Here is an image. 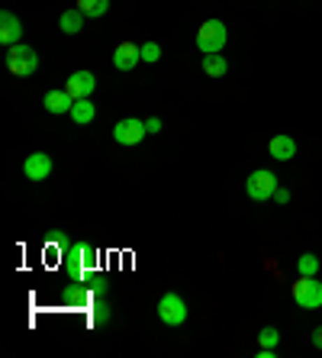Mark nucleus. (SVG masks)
<instances>
[{
  "instance_id": "f257e3e1",
  "label": "nucleus",
  "mask_w": 322,
  "mask_h": 358,
  "mask_svg": "<svg viewBox=\"0 0 322 358\" xmlns=\"http://www.w3.org/2000/svg\"><path fill=\"white\" fill-rule=\"evenodd\" d=\"M7 68L13 78H29V75H36V68H39V55H36V49L17 42V45L7 49Z\"/></svg>"
},
{
  "instance_id": "f03ea898",
  "label": "nucleus",
  "mask_w": 322,
  "mask_h": 358,
  "mask_svg": "<svg viewBox=\"0 0 322 358\" xmlns=\"http://www.w3.org/2000/svg\"><path fill=\"white\" fill-rule=\"evenodd\" d=\"M290 294H293V303L303 307V310H319L322 307V284L316 281V278L300 275L297 281H293V287H290Z\"/></svg>"
},
{
  "instance_id": "7ed1b4c3",
  "label": "nucleus",
  "mask_w": 322,
  "mask_h": 358,
  "mask_svg": "<svg viewBox=\"0 0 322 358\" xmlns=\"http://www.w3.org/2000/svg\"><path fill=\"white\" fill-rule=\"evenodd\" d=\"M226 39H229V33H226V23L223 20H207V23L197 29V49L200 52H223L226 49Z\"/></svg>"
},
{
  "instance_id": "20e7f679",
  "label": "nucleus",
  "mask_w": 322,
  "mask_h": 358,
  "mask_svg": "<svg viewBox=\"0 0 322 358\" xmlns=\"http://www.w3.org/2000/svg\"><path fill=\"white\" fill-rule=\"evenodd\" d=\"M245 191H248V197L251 200L265 203V200H271L274 191H277V178H274V171H268V168H258V171L248 175Z\"/></svg>"
},
{
  "instance_id": "39448f33",
  "label": "nucleus",
  "mask_w": 322,
  "mask_h": 358,
  "mask_svg": "<svg viewBox=\"0 0 322 358\" xmlns=\"http://www.w3.org/2000/svg\"><path fill=\"white\" fill-rule=\"evenodd\" d=\"M158 317L168 326H181L187 320V303H184L181 294H165V297L158 300Z\"/></svg>"
},
{
  "instance_id": "423d86ee",
  "label": "nucleus",
  "mask_w": 322,
  "mask_h": 358,
  "mask_svg": "<svg viewBox=\"0 0 322 358\" xmlns=\"http://www.w3.org/2000/svg\"><path fill=\"white\" fill-rule=\"evenodd\" d=\"M145 120H136V117H126L119 120V123L113 126V139L119 142V145H139L142 139H145Z\"/></svg>"
},
{
  "instance_id": "0eeeda50",
  "label": "nucleus",
  "mask_w": 322,
  "mask_h": 358,
  "mask_svg": "<svg viewBox=\"0 0 322 358\" xmlns=\"http://www.w3.org/2000/svg\"><path fill=\"white\" fill-rule=\"evenodd\" d=\"M23 175L29 178V181H45V178L52 175V159L45 155V152H33V155H26Z\"/></svg>"
},
{
  "instance_id": "6e6552de",
  "label": "nucleus",
  "mask_w": 322,
  "mask_h": 358,
  "mask_svg": "<svg viewBox=\"0 0 322 358\" xmlns=\"http://www.w3.org/2000/svg\"><path fill=\"white\" fill-rule=\"evenodd\" d=\"M94 87H97V75H91V71H75V75L68 78V84H65V91L71 94L75 100L91 97Z\"/></svg>"
},
{
  "instance_id": "1a4fd4ad",
  "label": "nucleus",
  "mask_w": 322,
  "mask_h": 358,
  "mask_svg": "<svg viewBox=\"0 0 322 358\" xmlns=\"http://www.w3.org/2000/svg\"><path fill=\"white\" fill-rule=\"evenodd\" d=\"M20 36H23V23H20V17H13L10 10H3L0 13V45H17Z\"/></svg>"
},
{
  "instance_id": "9d476101",
  "label": "nucleus",
  "mask_w": 322,
  "mask_h": 358,
  "mask_svg": "<svg viewBox=\"0 0 322 358\" xmlns=\"http://www.w3.org/2000/svg\"><path fill=\"white\" fill-rule=\"evenodd\" d=\"M139 62H142V49H139V45H133V42H119V45H116L113 65L119 68V71H133Z\"/></svg>"
},
{
  "instance_id": "9b49d317",
  "label": "nucleus",
  "mask_w": 322,
  "mask_h": 358,
  "mask_svg": "<svg viewBox=\"0 0 322 358\" xmlns=\"http://www.w3.org/2000/svg\"><path fill=\"white\" fill-rule=\"evenodd\" d=\"M268 152H271V159H277V162H290L297 155V142L290 139V136H274V139L268 142Z\"/></svg>"
},
{
  "instance_id": "f8f14e48",
  "label": "nucleus",
  "mask_w": 322,
  "mask_h": 358,
  "mask_svg": "<svg viewBox=\"0 0 322 358\" xmlns=\"http://www.w3.org/2000/svg\"><path fill=\"white\" fill-rule=\"evenodd\" d=\"M42 103H45V110H49V113H55V117H58V113H71L75 97H71L68 91H49Z\"/></svg>"
},
{
  "instance_id": "ddd939ff",
  "label": "nucleus",
  "mask_w": 322,
  "mask_h": 358,
  "mask_svg": "<svg viewBox=\"0 0 322 358\" xmlns=\"http://www.w3.org/2000/svg\"><path fill=\"white\" fill-rule=\"evenodd\" d=\"M84 20H87V13L75 7V10H65V13H61V20H58V26H61V33L75 36V33H81V29H84Z\"/></svg>"
},
{
  "instance_id": "4468645a",
  "label": "nucleus",
  "mask_w": 322,
  "mask_h": 358,
  "mask_svg": "<svg viewBox=\"0 0 322 358\" xmlns=\"http://www.w3.org/2000/svg\"><path fill=\"white\" fill-rule=\"evenodd\" d=\"M94 117H97V103H91V97L75 100V107H71V120H75L78 126L94 123Z\"/></svg>"
},
{
  "instance_id": "2eb2a0df",
  "label": "nucleus",
  "mask_w": 322,
  "mask_h": 358,
  "mask_svg": "<svg viewBox=\"0 0 322 358\" xmlns=\"http://www.w3.org/2000/svg\"><path fill=\"white\" fill-rule=\"evenodd\" d=\"M226 71H229V62H226L219 52H210V55H203V75L226 78Z\"/></svg>"
},
{
  "instance_id": "dca6fc26",
  "label": "nucleus",
  "mask_w": 322,
  "mask_h": 358,
  "mask_svg": "<svg viewBox=\"0 0 322 358\" xmlns=\"http://www.w3.org/2000/svg\"><path fill=\"white\" fill-rule=\"evenodd\" d=\"M297 271L306 275V278H316L319 275V259H316L313 252H303V255L297 259Z\"/></svg>"
},
{
  "instance_id": "f3484780",
  "label": "nucleus",
  "mask_w": 322,
  "mask_h": 358,
  "mask_svg": "<svg viewBox=\"0 0 322 358\" xmlns=\"http://www.w3.org/2000/svg\"><path fill=\"white\" fill-rule=\"evenodd\" d=\"M78 10H84V13H87V17H103V13H107L110 10V0H78Z\"/></svg>"
},
{
  "instance_id": "a211bd4d",
  "label": "nucleus",
  "mask_w": 322,
  "mask_h": 358,
  "mask_svg": "<svg viewBox=\"0 0 322 358\" xmlns=\"http://www.w3.org/2000/svg\"><path fill=\"white\" fill-rule=\"evenodd\" d=\"M258 342H261V349H277V342H281V333H277L274 326H265V329L258 333Z\"/></svg>"
},
{
  "instance_id": "6ab92c4d",
  "label": "nucleus",
  "mask_w": 322,
  "mask_h": 358,
  "mask_svg": "<svg viewBox=\"0 0 322 358\" xmlns=\"http://www.w3.org/2000/svg\"><path fill=\"white\" fill-rule=\"evenodd\" d=\"M161 59V45L158 42H145L142 45V62H158Z\"/></svg>"
},
{
  "instance_id": "aec40b11",
  "label": "nucleus",
  "mask_w": 322,
  "mask_h": 358,
  "mask_svg": "<svg viewBox=\"0 0 322 358\" xmlns=\"http://www.w3.org/2000/svg\"><path fill=\"white\" fill-rule=\"evenodd\" d=\"M271 200H277V203H290V191H287V187H277Z\"/></svg>"
},
{
  "instance_id": "412c9836",
  "label": "nucleus",
  "mask_w": 322,
  "mask_h": 358,
  "mask_svg": "<svg viewBox=\"0 0 322 358\" xmlns=\"http://www.w3.org/2000/svg\"><path fill=\"white\" fill-rule=\"evenodd\" d=\"M145 129H149V133H161V120H158V117L145 120Z\"/></svg>"
},
{
  "instance_id": "4be33fe9",
  "label": "nucleus",
  "mask_w": 322,
  "mask_h": 358,
  "mask_svg": "<svg viewBox=\"0 0 322 358\" xmlns=\"http://www.w3.org/2000/svg\"><path fill=\"white\" fill-rule=\"evenodd\" d=\"M313 345L322 352V326H319V329H313Z\"/></svg>"
},
{
  "instance_id": "5701e85b",
  "label": "nucleus",
  "mask_w": 322,
  "mask_h": 358,
  "mask_svg": "<svg viewBox=\"0 0 322 358\" xmlns=\"http://www.w3.org/2000/svg\"><path fill=\"white\" fill-rule=\"evenodd\" d=\"M274 355H277V349H261L258 352V358H274Z\"/></svg>"
}]
</instances>
